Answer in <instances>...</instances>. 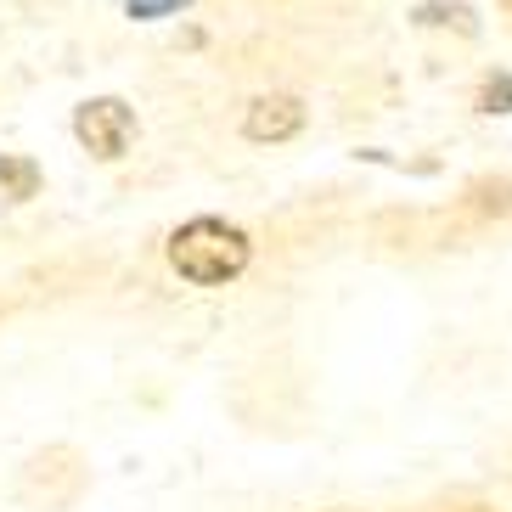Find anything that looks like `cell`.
I'll return each instance as SVG.
<instances>
[{
    "mask_svg": "<svg viewBox=\"0 0 512 512\" xmlns=\"http://www.w3.org/2000/svg\"><path fill=\"white\" fill-rule=\"evenodd\" d=\"M169 265L186 276V282H231V276L248 265V237L226 220H192L169 237Z\"/></svg>",
    "mask_w": 512,
    "mask_h": 512,
    "instance_id": "1",
    "label": "cell"
},
{
    "mask_svg": "<svg viewBox=\"0 0 512 512\" xmlns=\"http://www.w3.org/2000/svg\"><path fill=\"white\" fill-rule=\"evenodd\" d=\"M74 136L85 141L96 158H119V152L130 147V136H136V119H130V107H124L119 96H96V102H85L74 113Z\"/></svg>",
    "mask_w": 512,
    "mask_h": 512,
    "instance_id": "2",
    "label": "cell"
},
{
    "mask_svg": "<svg viewBox=\"0 0 512 512\" xmlns=\"http://www.w3.org/2000/svg\"><path fill=\"white\" fill-rule=\"evenodd\" d=\"M299 124H304L299 96H259V102L248 107L242 130L254 141H287V136H299Z\"/></svg>",
    "mask_w": 512,
    "mask_h": 512,
    "instance_id": "3",
    "label": "cell"
},
{
    "mask_svg": "<svg viewBox=\"0 0 512 512\" xmlns=\"http://www.w3.org/2000/svg\"><path fill=\"white\" fill-rule=\"evenodd\" d=\"M40 192V169L29 158H0V203H23Z\"/></svg>",
    "mask_w": 512,
    "mask_h": 512,
    "instance_id": "4",
    "label": "cell"
},
{
    "mask_svg": "<svg viewBox=\"0 0 512 512\" xmlns=\"http://www.w3.org/2000/svg\"><path fill=\"white\" fill-rule=\"evenodd\" d=\"M169 6H186V0H130V12L136 17H164Z\"/></svg>",
    "mask_w": 512,
    "mask_h": 512,
    "instance_id": "5",
    "label": "cell"
}]
</instances>
